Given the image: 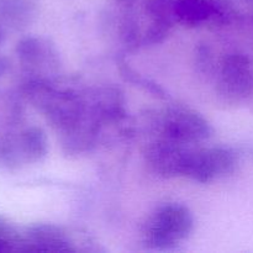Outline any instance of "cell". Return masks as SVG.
I'll list each match as a JSON object with an SVG mask.
<instances>
[{
  "mask_svg": "<svg viewBox=\"0 0 253 253\" xmlns=\"http://www.w3.org/2000/svg\"><path fill=\"white\" fill-rule=\"evenodd\" d=\"M194 227V217L185 205L169 203L158 208L143 227L145 242L156 250H170L187 239Z\"/></svg>",
  "mask_w": 253,
  "mask_h": 253,
  "instance_id": "obj_1",
  "label": "cell"
},
{
  "mask_svg": "<svg viewBox=\"0 0 253 253\" xmlns=\"http://www.w3.org/2000/svg\"><path fill=\"white\" fill-rule=\"evenodd\" d=\"M236 168V156L225 147L192 151L185 177L199 183H210L231 174Z\"/></svg>",
  "mask_w": 253,
  "mask_h": 253,
  "instance_id": "obj_2",
  "label": "cell"
},
{
  "mask_svg": "<svg viewBox=\"0 0 253 253\" xmlns=\"http://www.w3.org/2000/svg\"><path fill=\"white\" fill-rule=\"evenodd\" d=\"M163 131L168 140L192 143L207 140L211 136L212 127L199 113L185 108H173L166 113Z\"/></svg>",
  "mask_w": 253,
  "mask_h": 253,
  "instance_id": "obj_3",
  "label": "cell"
},
{
  "mask_svg": "<svg viewBox=\"0 0 253 253\" xmlns=\"http://www.w3.org/2000/svg\"><path fill=\"white\" fill-rule=\"evenodd\" d=\"M220 91L232 101H242L253 94V66L241 53L225 57L220 72Z\"/></svg>",
  "mask_w": 253,
  "mask_h": 253,
  "instance_id": "obj_4",
  "label": "cell"
},
{
  "mask_svg": "<svg viewBox=\"0 0 253 253\" xmlns=\"http://www.w3.org/2000/svg\"><path fill=\"white\" fill-rule=\"evenodd\" d=\"M185 143L165 140L152 143L147 150V161L153 169L163 177L184 175L193 150L184 147Z\"/></svg>",
  "mask_w": 253,
  "mask_h": 253,
  "instance_id": "obj_5",
  "label": "cell"
},
{
  "mask_svg": "<svg viewBox=\"0 0 253 253\" xmlns=\"http://www.w3.org/2000/svg\"><path fill=\"white\" fill-rule=\"evenodd\" d=\"M26 236L35 251L53 253L73 251L66 234L62 231L61 227L54 225H35L27 230Z\"/></svg>",
  "mask_w": 253,
  "mask_h": 253,
  "instance_id": "obj_6",
  "label": "cell"
},
{
  "mask_svg": "<svg viewBox=\"0 0 253 253\" xmlns=\"http://www.w3.org/2000/svg\"><path fill=\"white\" fill-rule=\"evenodd\" d=\"M20 150L22 156L29 162H39L46 157L48 152V142H47L46 133L40 127L26 128L20 136Z\"/></svg>",
  "mask_w": 253,
  "mask_h": 253,
  "instance_id": "obj_7",
  "label": "cell"
},
{
  "mask_svg": "<svg viewBox=\"0 0 253 253\" xmlns=\"http://www.w3.org/2000/svg\"><path fill=\"white\" fill-rule=\"evenodd\" d=\"M174 12L180 22L195 26L209 19L214 10L207 0H178Z\"/></svg>",
  "mask_w": 253,
  "mask_h": 253,
  "instance_id": "obj_8",
  "label": "cell"
},
{
  "mask_svg": "<svg viewBox=\"0 0 253 253\" xmlns=\"http://www.w3.org/2000/svg\"><path fill=\"white\" fill-rule=\"evenodd\" d=\"M16 53L19 58L25 63H32L37 61L41 54V43L35 37L22 39L16 46Z\"/></svg>",
  "mask_w": 253,
  "mask_h": 253,
  "instance_id": "obj_9",
  "label": "cell"
},
{
  "mask_svg": "<svg viewBox=\"0 0 253 253\" xmlns=\"http://www.w3.org/2000/svg\"><path fill=\"white\" fill-rule=\"evenodd\" d=\"M26 2L25 0H0V20L15 21L22 15Z\"/></svg>",
  "mask_w": 253,
  "mask_h": 253,
  "instance_id": "obj_10",
  "label": "cell"
},
{
  "mask_svg": "<svg viewBox=\"0 0 253 253\" xmlns=\"http://www.w3.org/2000/svg\"><path fill=\"white\" fill-rule=\"evenodd\" d=\"M12 236H14V232L11 227L6 222L0 220V252L9 251Z\"/></svg>",
  "mask_w": 253,
  "mask_h": 253,
  "instance_id": "obj_11",
  "label": "cell"
},
{
  "mask_svg": "<svg viewBox=\"0 0 253 253\" xmlns=\"http://www.w3.org/2000/svg\"><path fill=\"white\" fill-rule=\"evenodd\" d=\"M7 67H9V63H7V59L6 58H2V57H0V76H2V74L6 72Z\"/></svg>",
  "mask_w": 253,
  "mask_h": 253,
  "instance_id": "obj_12",
  "label": "cell"
},
{
  "mask_svg": "<svg viewBox=\"0 0 253 253\" xmlns=\"http://www.w3.org/2000/svg\"><path fill=\"white\" fill-rule=\"evenodd\" d=\"M2 40H4V31H2V29L0 27V44H1Z\"/></svg>",
  "mask_w": 253,
  "mask_h": 253,
  "instance_id": "obj_13",
  "label": "cell"
}]
</instances>
